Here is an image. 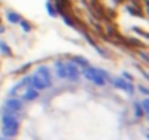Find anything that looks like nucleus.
<instances>
[{
	"label": "nucleus",
	"instance_id": "nucleus-1",
	"mask_svg": "<svg viewBox=\"0 0 149 140\" xmlns=\"http://www.w3.org/2000/svg\"><path fill=\"white\" fill-rule=\"evenodd\" d=\"M32 88L37 89V91H41V89H45L51 85V78H50V70L45 67V66H41L38 67V70L34 73L32 79Z\"/></svg>",
	"mask_w": 149,
	"mask_h": 140
},
{
	"label": "nucleus",
	"instance_id": "nucleus-2",
	"mask_svg": "<svg viewBox=\"0 0 149 140\" xmlns=\"http://www.w3.org/2000/svg\"><path fill=\"white\" fill-rule=\"evenodd\" d=\"M2 123H3V136L5 137H13L18 134V128H19V123L16 120V117L13 115L12 111H5L3 114V118H2Z\"/></svg>",
	"mask_w": 149,
	"mask_h": 140
},
{
	"label": "nucleus",
	"instance_id": "nucleus-3",
	"mask_svg": "<svg viewBox=\"0 0 149 140\" xmlns=\"http://www.w3.org/2000/svg\"><path fill=\"white\" fill-rule=\"evenodd\" d=\"M84 75L88 80L94 82L95 85H105V72H102V70H98V69H86L84 70Z\"/></svg>",
	"mask_w": 149,
	"mask_h": 140
},
{
	"label": "nucleus",
	"instance_id": "nucleus-4",
	"mask_svg": "<svg viewBox=\"0 0 149 140\" xmlns=\"http://www.w3.org/2000/svg\"><path fill=\"white\" fill-rule=\"evenodd\" d=\"M64 73L67 79H76L79 75V69L73 63H64Z\"/></svg>",
	"mask_w": 149,
	"mask_h": 140
},
{
	"label": "nucleus",
	"instance_id": "nucleus-5",
	"mask_svg": "<svg viewBox=\"0 0 149 140\" xmlns=\"http://www.w3.org/2000/svg\"><path fill=\"white\" fill-rule=\"evenodd\" d=\"M6 110L12 111V112H18L22 110V102L19 99H8L6 101Z\"/></svg>",
	"mask_w": 149,
	"mask_h": 140
},
{
	"label": "nucleus",
	"instance_id": "nucleus-6",
	"mask_svg": "<svg viewBox=\"0 0 149 140\" xmlns=\"http://www.w3.org/2000/svg\"><path fill=\"white\" fill-rule=\"evenodd\" d=\"M114 86L118 88V89H123V91H126L129 94H133V86L130 83L124 82L123 79H114Z\"/></svg>",
	"mask_w": 149,
	"mask_h": 140
},
{
	"label": "nucleus",
	"instance_id": "nucleus-7",
	"mask_svg": "<svg viewBox=\"0 0 149 140\" xmlns=\"http://www.w3.org/2000/svg\"><path fill=\"white\" fill-rule=\"evenodd\" d=\"M25 99H28V101H32V99H35L37 96H38V91L37 89H34V88H29L26 92H25Z\"/></svg>",
	"mask_w": 149,
	"mask_h": 140
},
{
	"label": "nucleus",
	"instance_id": "nucleus-8",
	"mask_svg": "<svg viewBox=\"0 0 149 140\" xmlns=\"http://www.w3.org/2000/svg\"><path fill=\"white\" fill-rule=\"evenodd\" d=\"M21 19H22L21 15H18V13H15V12H9V13H8V21H9L10 24H19Z\"/></svg>",
	"mask_w": 149,
	"mask_h": 140
},
{
	"label": "nucleus",
	"instance_id": "nucleus-9",
	"mask_svg": "<svg viewBox=\"0 0 149 140\" xmlns=\"http://www.w3.org/2000/svg\"><path fill=\"white\" fill-rule=\"evenodd\" d=\"M19 24H21V28H22L25 32H29V31H32V25H31L28 21H25V19H21V21H19Z\"/></svg>",
	"mask_w": 149,
	"mask_h": 140
},
{
	"label": "nucleus",
	"instance_id": "nucleus-10",
	"mask_svg": "<svg viewBox=\"0 0 149 140\" xmlns=\"http://www.w3.org/2000/svg\"><path fill=\"white\" fill-rule=\"evenodd\" d=\"M134 114H136V117H137V118H140V117H142V114H143L142 107H140V104H139V102H136V104H134Z\"/></svg>",
	"mask_w": 149,
	"mask_h": 140
},
{
	"label": "nucleus",
	"instance_id": "nucleus-11",
	"mask_svg": "<svg viewBox=\"0 0 149 140\" xmlns=\"http://www.w3.org/2000/svg\"><path fill=\"white\" fill-rule=\"evenodd\" d=\"M45 8H47V10H48V13H50V16H56V12H54V9H53V6L50 5V2H47V3H45Z\"/></svg>",
	"mask_w": 149,
	"mask_h": 140
},
{
	"label": "nucleus",
	"instance_id": "nucleus-12",
	"mask_svg": "<svg viewBox=\"0 0 149 140\" xmlns=\"http://www.w3.org/2000/svg\"><path fill=\"white\" fill-rule=\"evenodd\" d=\"M74 60H76V63H78V64H82V66H88V61H86L85 58H82V57H74Z\"/></svg>",
	"mask_w": 149,
	"mask_h": 140
},
{
	"label": "nucleus",
	"instance_id": "nucleus-13",
	"mask_svg": "<svg viewBox=\"0 0 149 140\" xmlns=\"http://www.w3.org/2000/svg\"><path fill=\"white\" fill-rule=\"evenodd\" d=\"M140 107H143V111L148 112V111H149V101H148V99H143V102H142Z\"/></svg>",
	"mask_w": 149,
	"mask_h": 140
},
{
	"label": "nucleus",
	"instance_id": "nucleus-14",
	"mask_svg": "<svg viewBox=\"0 0 149 140\" xmlns=\"http://www.w3.org/2000/svg\"><path fill=\"white\" fill-rule=\"evenodd\" d=\"M0 47L3 48V53H6V54H10V50H9V47L3 42V41H0Z\"/></svg>",
	"mask_w": 149,
	"mask_h": 140
},
{
	"label": "nucleus",
	"instance_id": "nucleus-15",
	"mask_svg": "<svg viewBox=\"0 0 149 140\" xmlns=\"http://www.w3.org/2000/svg\"><path fill=\"white\" fill-rule=\"evenodd\" d=\"M139 91H140V92H143L145 95L148 94V89H146V88H142V86H139Z\"/></svg>",
	"mask_w": 149,
	"mask_h": 140
},
{
	"label": "nucleus",
	"instance_id": "nucleus-16",
	"mask_svg": "<svg viewBox=\"0 0 149 140\" xmlns=\"http://www.w3.org/2000/svg\"><path fill=\"white\" fill-rule=\"evenodd\" d=\"M123 76H124V78H126V79H129V80H133V78H132V76H130V75H127V73H124V75H123Z\"/></svg>",
	"mask_w": 149,
	"mask_h": 140
},
{
	"label": "nucleus",
	"instance_id": "nucleus-17",
	"mask_svg": "<svg viewBox=\"0 0 149 140\" xmlns=\"http://www.w3.org/2000/svg\"><path fill=\"white\" fill-rule=\"evenodd\" d=\"M0 140H6V139H5V137H2V139H0Z\"/></svg>",
	"mask_w": 149,
	"mask_h": 140
}]
</instances>
